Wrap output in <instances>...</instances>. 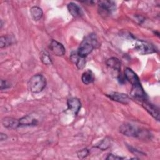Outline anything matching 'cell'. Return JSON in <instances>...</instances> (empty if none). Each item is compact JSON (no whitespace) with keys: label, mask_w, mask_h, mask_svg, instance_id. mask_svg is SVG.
I'll use <instances>...</instances> for the list:
<instances>
[{"label":"cell","mask_w":160,"mask_h":160,"mask_svg":"<svg viewBox=\"0 0 160 160\" xmlns=\"http://www.w3.org/2000/svg\"><path fill=\"white\" fill-rule=\"evenodd\" d=\"M98 42L96 36L94 34H91L86 36L80 44L77 53L79 56L85 58L89 55L94 48H96L98 45Z\"/></svg>","instance_id":"1"},{"label":"cell","mask_w":160,"mask_h":160,"mask_svg":"<svg viewBox=\"0 0 160 160\" xmlns=\"http://www.w3.org/2000/svg\"><path fill=\"white\" fill-rule=\"evenodd\" d=\"M119 132L125 136L139 139H147L150 137V134L147 130L137 128L129 123H124L121 125Z\"/></svg>","instance_id":"2"},{"label":"cell","mask_w":160,"mask_h":160,"mask_svg":"<svg viewBox=\"0 0 160 160\" xmlns=\"http://www.w3.org/2000/svg\"><path fill=\"white\" fill-rule=\"evenodd\" d=\"M46 86V78L41 74H36L32 76L28 82L29 90L32 93L41 92Z\"/></svg>","instance_id":"3"},{"label":"cell","mask_w":160,"mask_h":160,"mask_svg":"<svg viewBox=\"0 0 160 160\" xmlns=\"http://www.w3.org/2000/svg\"><path fill=\"white\" fill-rule=\"evenodd\" d=\"M135 50L141 55L149 54L158 51L156 46L152 43L143 40H138L136 41L134 46Z\"/></svg>","instance_id":"4"},{"label":"cell","mask_w":160,"mask_h":160,"mask_svg":"<svg viewBox=\"0 0 160 160\" xmlns=\"http://www.w3.org/2000/svg\"><path fill=\"white\" fill-rule=\"evenodd\" d=\"M98 9L102 16H108L116 9V4L112 1H100L98 2Z\"/></svg>","instance_id":"5"},{"label":"cell","mask_w":160,"mask_h":160,"mask_svg":"<svg viewBox=\"0 0 160 160\" xmlns=\"http://www.w3.org/2000/svg\"><path fill=\"white\" fill-rule=\"evenodd\" d=\"M141 104L142 106L145 109V110H146V111L151 116H152L156 120L159 121V110L156 106L148 101L147 99L142 100Z\"/></svg>","instance_id":"6"},{"label":"cell","mask_w":160,"mask_h":160,"mask_svg":"<svg viewBox=\"0 0 160 160\" xmlns=\"http://www.w3.org/2000/svg\"><path fill=\"white\" fill-rule=\"evenodd\" d=\"M130 94L132 97L138 99V100H144L147 99V95L144 91L141 84H138L136 85L132 86L131 90L130 91Z\"/></svg>","instance_id":"7"},{"label":"cell","mask_w":160,"mask_h":160,"mask_svg":"<svg viewBox=\"0 0 160 160\" xmlns=\"http://www.w3.org/2000/svg\"><path fill=\"white\" fill-rule=\"evenodd\" d=\"M106 96L112 99V101L120 102L121 104H128L130 101V98L129 96L125 93L118 92H113L110 94H106Z\"/></svg>","instance_id":"8"},{"label":"cell","mask_w":160,"mask_h":160,"mask_svg":"<svg viewBox=\"0 0 160 160\" xmlns=\"http://www.w3.org/2000/svg\"><path fill=\"white\" fill-rule=\"evenodd\" d=\"M67 105L68 109L72 112V114L76 116L81 107V102L77 98H71L67 101Z\"/></svg>","instance_id":"9"},{"label":"cell","mask_w":160,"mask_h":160,"mask_svg":"<svg viewBox=\"0 0 160 160\" xmlns=\"http://www.w3.org/2000/svg\"><path fill=\"white\" fill-rule=\"evenodd\" d=\"M49 49L53 54L58 56H62L64 55L66 52V49L64 46L59 42L54 39L51 40L50 42Z\"/></svg>","instance_id":"10"},{"label":"cell","mask_w":160,"mask_h":160,"mask_svg":"<svg viewBox=\"0 0 160 160\" xmlns=\"http://www.w3.org/2000/svg\"><path fill=\"white\" fill-rule=\"evenodd\" d=\"M124 78L132 86L140 84V80L138 75L129 68H126L124 70Z\"/></svg>","instance_id":"11"},{"label":"cell","mask_w":160,"mask_h":160,"mask_svg":"<svg viewBox=\"0 0 160 160\" xmlns=\"http://www.w3.org/2000/svg\"><path fill=\"white\" fill-rule=\"evenodd\" d=\"M19 124L20 126H36L38 124L37 119L34 118L32 115H26L19 119Z\"/></svg>","instance_id":"12"},{"label":"cell","mask_w":160,"mask_h":160,"mask_svg":"<svg viewBox=\"0 0 160 160\" xmlns=\"http://www.w3.org/2000/svg\"><path fill=\"white\" fill-rule=\"evenodd\" d=\"M2 124L6 128L12 129L19 127V119L11 117H5L2 119Z\"/></svg>","instance_id":"13"},{"label":"cell","mask_w":160,"mask_h":160,"mask_svg":"<svg viewBox=\"0 0 160 160\" xmlns=\"http://www.w3.org/2000/svg\"><path fill=\"white\" fill-rule=\"evenodd\" d=\"M70 60L76 64L79 69H82L84 68L86 61L84 58L79 56L77 52H72L70 56Z\"/></svg>","instance_id":"14"},{"label":"cell","mask_w":160,"mask_h":160,"mask_svg":"<svg viewBox=\"0 0 160 160\" xmlns=\"http://www.w3.org/2000/svg\"><path fill=\"white\" fill-rule=\"evenodd\" d=\"M67 7L69 13L74 18L81 17L83 15V12L81 10V8L78 4L74 2H69L68 4Z\"/></svg>","instance_id":"15"},{"label":"cell","mask_w":160,"mask_h":160,"mask_svg":"<svg viewBox=\"0 0 160 160\" xmlns=\"http://www.w3.org/2000/svg\"><path fill=\"white\" fill-rule=\"evenodd\" d=\"M106 65L108 66V67L115 71H117L118 72L121 71V62L120 60L116 57H112L109 58L106 61Z\"/></svg>","instance_id":"16"},{"label":"cell","mask_w":160,"mask_h":160,"mask_svg":"<svg viewBox=\"0 0 160 160\" xmlns=\"http://www.w3.org/2000/svg\"><path fill=\"white\" fill-rule=\"evenodd\" d=\"M81 81L85 84H89L92 83L94 81V74L92 71L88 69L84 71L81 76Z\"/></svg>","instance_id":"17"},{"label":"cell","mask_w":160,"mask_h":160,"mask_svg":"<svg viewBox=\"0 0 160 160\" xmlns=\"http://www.w3.org/2000/svg\"><path fill=\"white\" fill-rule=\"evenodd\" d=\"M30 14L33 20L39 21L41 19L43 12L41 8L38 6H33L30 9Z\"/></svg>","instance_id":"18"},{"label":"cell","mask_w":160,"mask_h":160,"mask_svg":"<svg viewBox=\"0 0 160 160\" xmlns=\"http://www.w3.org/2000/svg\"><path fill=\"white\" fill-rule=\"evenodd\" d=\"M39 58L41 62L45 65H51L52 61L49 54L44 50H42L39 53Z\"/></svg>","instance_id":"19"},{"label":"cell","mask_w":160,"mask_h":160,"mask_svg":"<svg viewBox=\"0 0 160 160\" xmlns=\"http://www.w3.org/2000/svg\"><path fill=\"white\" fill-rule=\"evenodd\" d=\"M110 144L111 139L109 138H105L101 142H99V143L98 144L96 147L98 149H100L101 150L104 151L110 147Z\"/></svg>","instance_id":"20"},{"label":"cell","mask_w":160,"mask_h":160,"mask_svg":"<svg viewBox=\"0 0 160 160\" xmlns=\"http://www.w3.org/2000/svg\"><path fill=\"white\" fill-rule=\"evenodd\" d=\"M12 43V40L9 36H1L0 37V48H4Z\"/></svg>","instance_id":"21"},{"label":"cell","mask_w":160,"mask_h":160,"mask_svg":"<svg viewBox=\"0 0 160 160\" xmlns=\"http://www.w3.org/2000/svg\"><path fill=\"white\" fill-rule=\"evenodd\" d=\"M89 151L86 148L81 149L77 152L78 156L80 159H83V158L87 157L89 155Z\"/></svg>","instance_id":"22"},{"label":"cell","mask_w":160,"mask_h":160,"mask_svg":"<svg viewBox=\"0 0 160 160\" xmlns=\"http://www.w3.org/2000/svg\"><path fill=\"white\" fill-rule=\"evenodd\" d=\"M10 86H11V84L7 81L3 80V79L1 80V84H0L1 90L8 89V88H10Z\"/></svg>","instance_id":"23"},{"label":"cell","mask_w":160,"mask_h":160,"mask_svg":"<svg viewBox=\"0 0 160 160\" xmlns=\"http://www.w3.org/2000/svg\"><path fill=\"white\" fill-rule=\"evenodd\" d=\"M125 158L118 156H115L112 154H109L108 157L106 158L107 160H115V159H123Z\"/></svg>","instance_id":"24"},{"label":"cell","mask_w":160,"mask_h":160,"mask_svg":"<svg viewBox=\"0 0 160 160\" xmlns=\"http://www.w3.org/2000/svg\"><path fill=\"white\" fill-rule=\"evenodd\" d=\"M128 148L129 149V151H131L133 154H144L143 152H141L140 151H139L136 149H134V148H132L131 146H128Z\"/></svg>","instance_id":"25"},{"label":"cell","mask_w":160,"mask_h":160,"mask_svg":"<svg viewBox=\"0 0 160 160\" xmlns=\"http://www.w3.org/2000/svg\"><path fill=\"white\" fill-rule=\"evenodd\" d=\"M7 139H8V136L6 134L3 133V132H1V134H0V140H1V141L6 140Z\"/></svg>","instance_id":"26"},{"label":"cell","mask_w":160,"mask_h":160,"mask_svg":"<svg viewBox=\"0 0 160 160\" xmlns=\"http://www.w3.org/2000/svg\"><path fill=\"white\" fill-rule=\"evenodd\" d=\"M2 24H2V20H1V27H0L1 28H2V26H3Z\"/></svg>","instance_id":"27"}]
</instances>
